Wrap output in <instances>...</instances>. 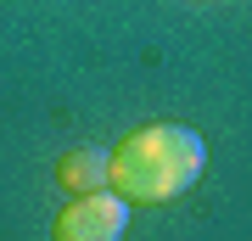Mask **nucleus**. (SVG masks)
Listing matches in <instances>:
<instances>
[{
    "label": "nucleus",
    "mask_w": 252,
    "mask_h": 241,
    "mask_svg": "<svg viewBox=\"0 0 252 241\" xmlns=\"http://www.w3.org/2000/svg\"><path fill=\"white\" fill-rule=\"evenodd\" d=\"M56 185L73 191V197H84V191H107V152H95V146H73V152L56 163Z\"/></svg>",
    "instance_id": "3"
},
{
    "label": "nucleus",
    "mask_w": 252,
    "mask_h": 241,
    "mask_svg": "<svg viewBox=\"0 0 252 241\" xmlns=\"http://www.w3.org/2000/svg\"><path fill=\"white\" fill-rule=\"evenodd\" d=\"M207 169V140L190 124H146L107 152V185L129 207H157L185 197Z\"/></svg>",
    "instance_id": "1"
},
{
    "label": "nucleus",
    "mask_w": 252,
    "mask_h": 241,
    "mask_svg": "<svg viewBox=\"0 0 252 241\" xmlns=\"http://www.w3.org/2000/svg\"><path fill=\"white\" fill-rule=\"evenodd\" d=\"M124 230H129V202L107 185V191L73 197L62 213H56L51 241H124Z\"/></svg>",
    "instance_id": "2"
}]
</instances>
